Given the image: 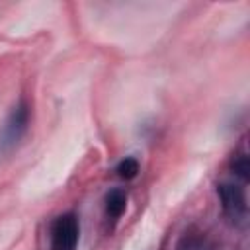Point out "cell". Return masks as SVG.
<instances>
[{
    "label": "cell",
    "instance_id": "obj_4",
    "mask_svg": "<svg viewBox=\"0 0 250 250\" xmlns=\"http://www.w3.org/2000/svg\"><path fill=\"white\" fill-rule=\"evenodd\" d=\"M125 207H127V193L119 188L111 189L107 195H105V213L107 217H111L113 221L119 219L123 213H125Z\"/></svg>",
    "mask_w": 250,
    "mask_h": 250
},
{
    "label": "cell",
    "instance_id": "obj_2",
    "mask_svg": "<svg viewBox=\"0 0 250 250\" xmlns=\"http://www.w3.org/2000/svg\"><path fill=\"white\" fill-rule=\"evenodd\" d=\"M78 219L74 213L57 217L51 225V250H74L78 244Z\"/></svg>",
    "mask_w": 250,
    "mask_h": 250
},
{
    "label": "cell",
    "instance_id": "obj_3",
    "mask_svg": "<svg viewBox=\"0 0 250 250\" xmlns=\"http://www.w3.org/2000/svg\"><path fill=\"white\" fill-rule=\"evenodd\" d=\"M219 199L225 215L232 223H242L246 217V195L244 189L238 184H221L219 189Z\"/></svg>",
    "mask_w": 250,
    "mask_h": 250
},
{
    "label": "cell",
    "instance_id": "obj_1",
    "mask_svg": "<svg viewBox=\"0 0 250 250\" xmlns=\"http://www.w3.org/2000/svg\"><path fill=\"white\" fill-rule=\"evenodd\" d=\"M29 104L25 100H21L20 104H16V107L10 111V115L6 117L2 129H0V152H10L25 135L27 127H29Z\"/></svg>",
    "mask_w": 250,
    "mask_h": 250
},
{
    "label": "cell",
    "instance_id": "obj_5",
    "mask_svg": "<svg viewBox=\"0 0 250 250\" xmlns=\"http://www.w3.org/2000/svg\"><path fill=\"white\" fill-rule=\"evenodd\" d=\"M178 250H211V246L207 244L203 234H193V232H186L178 244Z\"/></svg>",
    "mask_w": 250,
    "mask_h": 250
},
{
    "label": "cell",
    "instance_id": "obj_6",
    "mask_svg": "<svg viewBox=\"0 0 250 250\" xmlns=\"http://www.w3.org/2000/svg\"><path fill=\"white\" fill-rule=\"evenodd\" d=\"M230 170H232L234 176H238V178H242V180L246 182V180L250 178V160H248V156H246L244 152L232 156V160H230Z\"/></svg>",
    "mask_w": 250,
    "mask_h": 250
},
{
    "label": "cell",
    "instance_id": "obj_7",
    "mask_svg": "<svg viewBox=\"0 0 250 250\" xmlns=\"http://www.w3.org/2000/svg\"><path fill=\"white\" fill-rule=\"evenodd\" d=\"M115 172H117V176L123 178V180H133V178L139 174V162H137V158H133V156L123 158V160L117 164Z\"/></svg>",
    "mask_w": 250,
    "mask_h": 250
}]
</instances>
